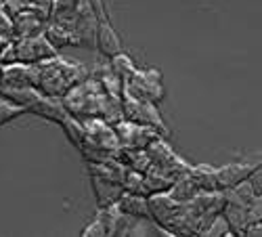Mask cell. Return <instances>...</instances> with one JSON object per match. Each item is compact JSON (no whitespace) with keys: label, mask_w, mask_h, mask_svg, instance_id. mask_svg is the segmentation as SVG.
<instances>
[{"label":"cell","mask_w":262,"mask_h":237,"mask_svg":"<svg viewBox=\"0 0 262 237\" xmlns=\"http://www.w3.org/2000/svg\"><path fill=\"white\" fill-rule=\"evenodd\" d=\"M262 162H231V164H225L221 168H216V179H218V189L221 191H227V189H233L237 187L239 183L248 181L256 168L260 166Z\"/></svg>","instance_id":"cell-8"},{"label":"cell","mask_w":262,"mask_h":237,"mask_svg":"<svg viewBox=\"0 0 262 237\" xmlns=\"http://www.w3.org/2000/svg\"><path fill=\"white\" fill-rule=\"evenodd\" d=\"M118 206L122 212L130 214V217H141V219H151V212H149V196L145 193H133V191H124Z\"/></svg>","instance_id":"cell-15"},{"label":"cell","mask_w":262,"mask_h":237,"mask_svg":"<svg viewBox=\"0 0 262 237\" xmlns=\"http://www.w3.org/2000/svg\"><path fill=\"white\" fill-rule=\"evenodd\" d=\"M0 36H3V38H15L13 15L5 9V5H3V3H0Z\"/></svg>","instance_id":"cell-24"},{"label":"cell","mask_w":262,"mask_h":237,"mask_svg":"<svg viewBox=\"0 0 262 237\" xmlns=\"http://www.w3.org/2000/svg\"><path fill=\"white\" fill-rule=\"evenodd\" d=\"M32 114L42 116V118H47V120H53V122H59V124H63L65 120L70 118V112L65 110L63 97H49V95H45V97H42L34 105Z\"/></svg>","instance_id":"cell-12"},{"label":"cell","mask_w":262,"mask_h":237,"mask_svg":"<svg viewBox=\"0 0 262 237\" xmlns=\"http://www.w3.org/2000/svg\"><path fill=\"white\" fill-rule=\"evenodd\" d=\"M168 193H170L174 200H179V202L185 204V202H189V200H193L195 196H198V193H200V187L195 185V181L191 179L189 172H185V175H181V177L174 179V183L170 185Z\"/></svg>","instance_id":"cell-18"},{"label":"cell","mask_w":262,"mask_h":237,"mask_svg":"<svg viewBox=\"0 0 262 237\" xmlns=\"http://www.w3.org/2000/svg\"><path fill=\"white\" fill-rule=\"evenodd\" d=\"M189 175L200 187V191H218V179H216V168L208 164H198L189 168Z\"/></svg>","instance_id":"cell-19"},{"label":"cell","mask_w":262,"mask_h":237,"mask_svg":"<svg viewBox=\"0 0 262 237\" xmlns=\"http://www.w3.org/2000/svg\"><path fill=\"white\" fill-rule=\"evenodd\" d=\"M124 93L133 95L137 99L151 101V103L160 105L164 101V97H166L162 74L158 70H137L124 82Z\"/></svg>","instance_id":"cell-3"},{"label":"cell","mask_w":262,"mask_h":237,"mask_svg":"<svg viewBox=\"0 0 262 237\" xmlns=\"http://www.w3.org/2000/svg\"><path fill=\"white\" fill-rule=\"evenodd\" d=\"M252 185H254V191H256V196H262V164L256 168V172L250 177Z\"/></svg>","instance_id":"cell-27"},{"label":"cell","mask_w":262,"mask_h":237,"mask_svg":"<svg viewBox=\"0 0 262 237\" xmlns=\"http://www.w3.org/2000/svg\"><path fill=\"white\" fill-rule=\"evenodd\" d=\"M147 154H149V160H151V168L162 170V172H166V175H170L174 179L185 175V172H189V168H191L183 158H179L172 152V147L164 141V137H160V139H156L154 143H151L147 147Z\"/></svg>","instance_id":"cell-5"},{"label":"cell","mask_w":262,"mask_h":237,"mask_svg":"<svg viewBox=\"0 0 262 237\" xmlns=\"http://www.w3.org/2000/svg\"><path fill=\"white\" fill-rule=\"evenodd\" d=\"M122 112H124L126 120L151 126V128H156V131H160L162 135H168V126L162 120V114H160L156 103L137 99V97L128 95V93H122Z\"/></svg>","instance_id":"cell-4"},{"label":"cell","mask_w":262,"mask_h":237,"mask_svg":"<svg viewBox=\"0 0 262 237\" xmlns=\"http://www.w3.org/2000/svg\"><path fill=\"white\" fill-rule=\"evenodd\" d=\"M97 49L107 59H112L118 53H122V40H120L116 28L109 24L107 17L99 21V28H97Z\"/></svg>","instance_id":"cell-10"},{"label":"cell","mask_w":262,"mask_h":237,"mask_svg":"<svg viewBox=\"0 0 262 237\" xmlns=\"http://www.w3.org/2000/svg\"><path fill=\"white\" fill-rule=\"evenodd\" d=\"M15 47H17V61L21 63H36L55 57L59 51L49 42V38L45 34H36V36H26V38H13Z\"/></svg>","instance_id":"cell-7"},{"label":"cell","mask_w":262,"mask_h":237,"mask_svg":"<svg viewBox=\"0 0 262 237\" xmlns=\"http://www.w3.org/2000/svg\"><path fill=\"white\" fill-rule=\"evenodd\" d=\"M26 112H28L26 107H21V105H17V103L5 99V97H0V126L7 124V122H11V120H15L17 116L26 114Z\"/></svg>","instance_id":"cell-23"},{"label":"cell","mask_w":262,"mask_h":237,"mask_svg":"<svg viewBox=\"0 0 262 237\" xmlns=\"http://www.w3.org/2000/svg\"><path fill=\"white\" fill-rule=\"evenodd\" d=\"M91 181H93L95 196H97V202H99L101 208L116 204L120 200V196L124 193V187L116 181H109V179H103V177H97V175H91Z\"/></svg>","instance_id":"cell-14"},{"label":"cell","mask_w":262,"mask_h":237,"mask_svg":"<svg viewBox=\"0 0 262 237\" xmlns=\"http://www.w3.org/2000/svg\"><path fill=\"white\" fill-rule=\"evenodd\" d=\"M51 3L53 0H3L5 9L15 17L19 13H36L40 17H51Z\"/></svg>","instance_id":"cell-17"},{"label":"cell","mask_w":262,"mask_h":237,"mask_svg":"<svg viewBox=\"0 0 262 237\" xmlns=\"http://www.w3.org/2000/svg\"><path fill=\"white\" fill-rule=\"evenodd\" d=\"M17 61V47H15V40L9 38L5 42V47L0 49V66H7V63H15Z\"/></svg>","instance_id":"cell-26"},{"label":"cell","mask_w":262,"mask_h":237,"mask_svg":"<svg viewBox=\"0 0 262 237\" xmlns=\"http://www.w3.org/2000/svg\"><path fill=\"white\" fill-rule=\"evenodd\" d=\"M109 68H112V72H114L122 82H126L130 76H133V74L137 72L135 61L130 59L128 55H124V53H118L116 57L109 59Z\"/></svg>","instance_id":"cell-21"},{"label":"cell","mask_w":262,"mask_h":237,"mask_svg":"<svg viewBox=\"0 0 262 237\" xmlns=\"http://www.w3.org/2000/svg\"><path fill=\"white\" fill-rule=\"evenodd\" d=\"M0 97H5L21 107H26L28 112L34 110V105L45 97L36 86H9V84H0Z\"/></svg>","instance_id":"cell-11"},{"label":"cell","mask_w":262,"mask_h":237,"mask_svg":"<svg viewBox=\"0 0 262 237\" xmlns=\"http://www.w3.org/2000/svg\"><path fill=\"white\" fill-rule=\"evenodd\" d=\"M84 78H86V70L82 63L74 59H65L59 53L51 59L36 63V89L42 95L63 97Z\"/></svg>","instance_id":"cell-2"},{"label":"cell","mask_w":262,"mask_h":237,"mask_svg":"<svg viewBox=\"0 0 262 237\" xmlns=\"http://www.w3.org/2000/svg\"><path fill=\"white\" fill-rule=\"evenodd\" d=\"M45 36L49 38V42L57 51L63 49V47H70V45L76 47V40H74L72 30L68 26H63V24H57V21H49L47 28H45Z\"/></svg>","instance_id":"cell-20"},{"label":"cell","mask_w":262,"mask_h":237,"mask_svg":"<svg viewBox=\"0 0 262 237\" xmlns=\"http://www.w3.org/2000/svg\"><path fill=\"white\" fill-rule=\"evenodd\" d=\"M65 110L76 120L103 118L112 124L124 120L122 99L109 93L99 78H84L63 95Z\"/></svg>","instance_id":"cell-1"},{"label":"cell","mask_w":262,"mask_h":237,"mask_svg":"<svg viewBox=\"0 0 262 237\" xmlns=\"http://www.w3.org/2000/svg\"><path fill=\"white\" fill-rule=\"evenodd\" d=\"M82 235H84V237H93V235H109L107 225H105V221L101 219V214H99V212H97L95 221H93L89 227H84V229H82Z\"/></svg>","instance_id":"cell-25"},{"label":"cell","mask_w":262,"mask_h":237,"mask_svg":"<svg viewBox=\"0 0 262 237\" xmlns=\"http://www.w3.org/2000/svg\"><path fill=\"white\" fill-rule=\"evenodd\" d=\"M114 126H116L118 139L122 143V149H147L156 139L164 137L160 131H156V128L133 122V120H126V118Z\"/></svg>","instance_id":"cell-6"},{"label":"cell","mask_w":262,"mask_h":237,"mask_svg":"<svg viewBox=\"0 0 262 237\" xmlns=\"http://www.w3.org/2000/svg\"><path fill=\"white\" fill-rule=\"evenodd\" d=\"M202 235H227V237H229V235H235V233H233V229H231L227 217L221 212V214H216V217L208 223V227L204 229Z\"/></svg>","instance_id":"cell-22"},{"label":"cell","mask_w":262,"mask_h":237,"mask_svg":"<svg viewBox=\"0 0 262 237\" xmlns=\"http://www.w3.org/2000/svg\"><path fill=\"white\" fill-rule=\"evenodd\" d=\"M13 24H15V38H26V36L45 34L49 19L40 17L36 13H19L13 17Z\"/></svg>","instance_id":"cell-13"},{"label":"cell","mask_w":262,"mask_h":237,"mask_svg":"<svg viewBox=\"0 0 262 237\" xmlns=\"http://www.w3.org/2000/svg\"><path fill=\"white\" fill-rule=\"evenodd\" d=\"M80 9H82V0H53L49 21H57V24L70 28L76 21Z\"/></svg>","instance_id":"cell-16"},{"label":"cell","mask_w":262,"mask_h":237,"mask_svg":"<svg viewBox=\"0 0 262 237\" xmlns=\"http://www.w3.org/2000/svg\"><path fill=\"white\" fill-rule=\"evenodd\" d=\"M0 84H9V86H36V66L21 63V61L0 66Z\"/></svg>","instance_id":"cell-9"}]
</instances>
